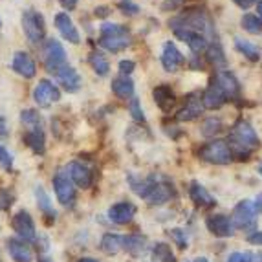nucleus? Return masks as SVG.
Here are the masks:
<instances>
[{
    "label": "nucleus",
    "instance_id": "nucleus-44",
    "mask_svg": "<svg viewBox=\"0 0 262 262\" xmlns=\"http://www.w3.org/2000/svg\"><path fill=\"white\" fill-rule=\"evenodd\" d=\"M246 238H248V242H251V244L262 246V231H258V233H251V235L246 236Z\"/></svg>",
    "mask_w": 262,
    "mask_h": 262
},
{
    "label": "nucleus",
    "instance_id": "nucleus-45",
    "mask_svg": "<svg viewBox=\"0 0 262 262\" xmlns=\"http://www.w3.org/2000/svg\"><path fill=\"white\" fill-rule=\"evenodd\" d=\"M163 2H165V4H163V9H174V8H180L185 0H163Z\"/></svg>",
    "mask_w": 262,
    "mask_h": 262
},
{
    "label": "nucleus",
    "instance_id": "nucleus-26",
    "mask_svg": "<svg viewBox=\"0 0 262 262\" xmlns=\"http://www.w3.org/2000/svg\"><path fill=\"white\" fill-rule=\"evenodd\" d=\"M99 246L106 255H116V253H119L121 249H125V236L118 235V233H106V235H103V238H101Z\"/></svg>",
    "mask_w": 262,
    "mask_h": 262
},
{
    "label": "nucleus",
    "instance_id": "nucleus-4",
    "mask_svg": "<svg viewBox=\"0 0 262 262\" xmlns=\"http://www.w3.org/2000/svg\"><path fill=\"white\" fill-rule=\"evenodd\" d=\"M99 46L110 53H118L130 46V31L121 24H103L99 35Z\"/></svg>",
    "mask_w": 262,
    "mask_h": 262
},
{
    "label": "nucleus",
    "instance_id": "nucleus-6",
    "mask_svg": "<svg viewBox=\"0 0 262 262\" xmlns=\"http://www.w3.org/2000/svg\"><path fill=\"white\" fill-rule=\"evenodd\" d=\"M257 206L251 200H241L233 209V224L242 231H253L257 227Z\"/></svg>",
    "mask_w": 262,
    "mask_h": 262
},
{
    "label": "nucleus",
    "instance_id": "nucleus-55",
    "mask_svg": "<svg viewBox=\"0 0 262 262\" xmlns=\"http://www.w3.org/2000/svg\"><path fill=\"white\" fill-rule=\"evenodd\" d=\"M39 262H50V260H48V258H44V257H40V258H39Z\"/></svg>",
    "mask_w": 262,
    "mask_h": 262
},
{
    "label": "nucleus",
    "instance_id": "nucleus-28",
    "mask_svg": "<svg viewBox=\"0 0 262 262\" xmlns=\"http://www.w3.org/2000/svg\"><path fill=\"white\" fill-rule=\"evenodd\" d=\"M24 141H26V145L35 154H42L44 147H46V134H44V128L42 127L31 128L26 134V138H24Z\"/></svg>",
    "mask_w": 262,
    "mask_h": 262
},
{
    "label": "nucleus",
    "instance_id": "nucleus-35",
    "mask_svg": "<svg viewBox=\"0 0 262 262\" xmlns=\"http://www.w3.org/2000/svg\"><path fill=\"white\" fill-rule=\"evenodd\" d=\"M20 119H22V123L26 125L28 128H39V127H42V119H40V114L37 112V110H33V108H28V110H24V112L20 114Z\"/></svg>",
    "mask_w": 262,
    "mask_h": 262
},
{
    "label": "nucleus",
    "instance_id": "nucleus-52",
    "mask_svg": "<svg viewBox=\"0 0 262 262\" xmlns=\"http://www.w3.org/2000/svg\"><path fill=\"white\" fill-rule=\"evenodd\" d=\"M257 15L258 17H262V0L257 4Z\"/></svg>",
    "mask_w": 262,
    "mask_h": 262
},
{
    "label": "nucleus",
    "instance_id": "nucleus-21",
    "mask_svg": "<svg viewBox=\"0 0 262 262\" xmlns=\"http://www.w3.org/2000/svg\"><path fill=\"white\" fill-rule=\"evenodd\" d=\"M213 77H214V81L224 88V92L227 94L229 101H235L236 97L241 96V84H238V81H236V77L231 74V72H220L219 70Z\"/></svg>",
    "mask_w": 262,
    "mask_h": 262
},
{
    "label": "nucleus",
    "instance_id": "nucleus-27",
    "mask_svg": "<svg viewBox=\"0 0 262 262\" xmlns=\"http://www.w3.org/2000/svg\"><path fill=\"white\" fill-rule=\"evenodd\" d=\"M35 196H37V204H39V209L40 213L46 216V224L48 226H52L53 220H55V209H53L52 202H50L48 194H46V191H44L40 185H37L35 189Z\"/></svg>",
    "mask_w": 262,
    "mask_h": 262
},
{
    "label": "nucleus",
    "instance_id": "nucleus-36",
    "mask_svg": "<svg viewBox=\"0 0 262 262\" xmlns=\"http://www.w3.org/2000/svg\"><path fill=\"white\" fill-rule=\"evenodd\" d=\"M128 112H130V118L136 123H143L145 121V114L141 110V105L138 99H130V105H128Z\"/></svg>",
    "mask_w": 262,
    "mask_h": 262
},
{
    "label": "nucleus",
    "instance_id": "nucleus-34",
    "mask_svg": "<svg viewBox=\"0 0 262 262\" xmlns=\"http://www.w3.org/2000/svg\"><path fill=\"white\" fill-rule=\"evenodd\" d=\"M242 28H244L248 33H253V35H258L262 33V18L258 15H253V13H246L241 20Z\"/></svg>",
    "mask_w": 262,
    "mask_h": 262
},
{
    "label": "nucleus",
    "instance_id": "nucleus-3",
    "mask_svg": "<svg viewBox=\"0 0 262 262\" xmlns=\"http://www.w3.org/2000/svg\"><path fill=\"white\" fill-rule=\"evenodd\" d=\"M227 143L231 147L235 160H242V162L248 160V158L260 147V140H258L253 125H251L248 119H241V121L233 127Z\"/></svg>",
    "mask_w": 262,
    "mask_h": 262
},
{
    "label": "nucleus",
    "instance_id": "nucleus-33",
    "mask_svg": "<svg viewBox=\"0 0 262 262\" xmlns=\"http://www.w3.org/2000/svg\"><path fill=\"white\" fill-rule=\"evenodd\" d=\"M147 246V238L141 235H128L125 236V249L132 255H141Z\"/></svg>",
    "mask_w": 262,
    "mask_h": 262
},
{
    "label": "nucleus",
    "instance_id": "nucleus-15",
    "mask_svg": "<svg viewBox=\"0 0 262 262\" xmlns=\"http://www.w3.org/2000/svg\"><path fill=\"white\" fill-rule=\"evenodd\" d=\"M204 110H206L204 101H202L196 94H192V96L185 101V105L178 110L176 119H178V121H192V119L202 118V116H204Z\"/></svg>",
    "mask_w": 262,
    "mask_h": 262
},
{
    "label": "nucleus",
    "instance_id": "nucleus-42",
    "mask_svg": "<svg viewBox=\"0 0 262 262\" xmlns=\"http://www.w3.org/2000/svg\"><path fill=\"white\" fill-rule=\"evenodd\" d=\"M253 255L251 253H231L229 255V258H227V262H253Z\"/></svg>",
    "mask_w": 262,
    "mask_h": 262
},
{
    "label": "nucleus",
    "instance_id": "nucleus-19",
    "mask_svg": "<svg viewBox=\"0 0 262 262\" xmlns=\"http://www.w3.org/2000/svg\"><path fill=\"white\" fill-rule=\"evenodd\" d=\"M138 207L130 202H118L108 209V219L114 224H128L136 216Z\"/></svg>",
    "mask_w": 262,
    "mask_h": 262
},
{
    "label": "nucleus",
    "instance_id": "nucleus-57",
    "mask_svg": "<svg viewBox=\"0 0 262 262\" xmlns=\"http://www.w3.org/2000/svg\"><path fill=\"white\" fill-rule=\"evenodd\" d=\"M0 26H2V22H0Z\"/></svg>",
    "mask_w": 262,
    "mask_h": 262
},
{
    "label": "nucleus",
    "instance_id": "nucleus-31",
    "mask_svg": "<svg viewBox=\"0 0 262 262\" xmlns=\"http://www.w3.org/2000/svg\"><path fill=\"white\" fill-rule=\"evenodd\" d=\"M152 262H176L174 251L165 242H158L152 248Z\"/></svg>",
    "mask_w": 262,
    "mask_h": 262
},
{
    "label": "nucleus",
    "instance_id": "nucleus-20",
    "mask_svg": "<svg viewBox=\"0 0 262 262\" xmlns=\"http://www.w3.org/2000/svg\"><path fill=\"white\" fill-rule=\"evenodd\" d=\"M11 68L17 72L18 75L26 79H31L33 75L37 74V66H35V61L31 59L28 53L24 52H17L13 55V61H11Z\"/></svg>",
    "mask_w": 262,
    "mask_h": 262
},
{
    "label": "nucleus",
    "instance_id": "nucleus-43",
    "mask_svg": "<svg viewBox=\"0 0 262 262\" xmlns=\"http://www.w3.org/2000/svg\"><path fill=\"white\" fill-rule=\"evenodd\" d=\"M170 235H172V238H174V242L180 246V248L182 249L187 248V238H185V233L182 231V229H172Z\"/></svg>",
    "mask_w": 262,
    "mask_h": 262
},
{
    "label": "nucleus",
    "instance_id": "nucleus-29",
    "mask_svg": "<svg viewBox=\"0 0 262 262\" xmlns=\"http://www.w3.org/2000/svg\"><path fill=\"white\" fill-rule=\"evenodd\" d=\"M206 57L207 61L211 62V64L219 66V68H222V66H226V53H224V48L222 44H220L219 39H213L209 40V44H207V50H206Z\"/></svg>",
    "mask_w": 262,
    "mask_h": 262
},
{
    "label": "nucleus",
    "instance_id": "nucleus-1",
    "mask_svg": "<svg viewBox=\"0 0 262 262\" xmlns=\"http://www.w3.org/2000/svg\"><path fill=\"white\" fill-rule=\"evenodd\" d=\"M169 28L172 30L176 37L180 40H184L187 42L192 35H196V33H202V35H206L207 39H216L214 35V24L211 20L209 13H207L206 9L200 8V6H192V8L185 9L182 11L180 15H176L174 18H170L169 20Z\"/></svg>",
    "mask_w": 262,
    "mask_h": 262
},
{
    "label": "nucleus",
    "instance_id": "nucleus-47",
    "mask_svg": "<svg viewBox=\"0 0 262 262\" xmlns=\"http://www.w3.org/2000/svg\"><path fill=\"white\" fill-rule=\"evenodd\" d=\"M233 2H235V4L238 6V8H242V9H248L249 6L253 4L255 0H233Z\"/></svg>",
    "mask_w": 262,
    "mask_h": 262
},
{
    "label": "nucleus",
    "instance_id": "nucleus-56",
    "mask_svg": "<svg viewBox=\"0 0 262 262\" xmlns=\"http://www.w3.org/2000/svg\"><path fill=\"white\" fill-rule=\"evenodd\" d=\"M258 172H260V174H262V165H260V167H258Z\"/></svg>",
    "mask_w": 262,
    "mask_h": 262
},
{
    "label": "nucleus",
    "instance_id": "nucleus-51",
    "mask_svg": "<svg viewBox=\"0 0 262 262\" xmlns=\"http://www.w3.org/2000/svg\"><path fill=\"white\" fill-rule=\"evenodd\" d=\"M77 262H99V260H96V258H90V257H83V258H79Z\"/></svg>",
    "mask_w": 262,
    "mask_h": 262
},
{
    "label": "nucleus",
    "instance_id": "nucleus-54",
    "mask_svg": "<svg viewBox=\"0 0 262 262\" xmlns=\"http://www.w3.org/2000/svg\"><path fill=\"white\" fill-rule=\"evenodd\" d=\"M194 262H209V260H207L206 257H198V258H196V260H194Z\"/></svg>",
    "mask_w": 262,
    "mask_h": 262
},
{
    "label": "nucleus",
    "instance_id": "nucleus-17",
    "mask_svg": "<svg viewBox=\"0 0 262 262\" xmlns=\"http://www.w3.org/2000/svg\"><path fill=\"white\" fill-rule=\"evenodd\" d=\"M189 196H191L192 204L200 207V209H211V207L216 206V200L213 198V194L204 185L198 184V182H192L189 185Z\"/></svg>",
    "mask_w": 262,
    "mask_h": 262
},
{
    "label": "nucleus",
    "instance_id": "nucleus-2",
    "mask_svg": "<svg viewBox=\"0 0 262 262\" xmlns=\"http://www.w3.org/2000/svg\"><path fill=\"white\" fill-rule=\"evenodd\" d=\"M128 185L136 191V194L143 198L150 206H162L176 196L174 185L167 180H136L134 176H128Z\"/></svg>",
    "mask_w": 262,
    "mask_h": 262
},
{
    "label": "nucleus",
    "instance_id": "nucleus-11",
    "mask_svg": "<svg viewBox=\"0 0 262 262\" xmlns=\"http://www.w3.org/2000/svg\"><path fill=\"white\" fill-rule=\"evenodd\" d=\"M202 101H204V106H206V108L219 110L229 101V97L224 92V88L214 81V77H211L209 84H207V88L204 90V94H202Z\"/></svg>",
    "mask_w": 262,
    "mask_h": 262
},
{
    "label": "nucleus",
    "instance_id": "nucleus-38",
    "mask_svg": "<svg viewBox=\"0 0 262 262\" xmlns=\"http://www.w3.org/2000/svg\"><path fill=\"white\" fill-rule=\"evenodd\" d=\"M118 6H119V9H121L123 13L128 15V17H132V15H138L141 11L140 6L136 4V2H130V0H121Z\"/></svg>",
    "mask_w": 262,
    "mask_h": 262
},
{
    "label": "nucleus",
    "instance_id": "nucleus-50",
    "mask_svg": "<svg viewBox=\"0 0 262 262\" xmlns=\"http://www.w3.org/2000/svg\"><path fill=\"white\" fill-rule=\"evenodd\" d=\"M255 206H257L258 213H262V194H258L257 200H255Z\"/></svg>",
    "mask_w": 262,
    "mask_h": 262
},
{
    "label": "nucleus",
    "instance_id": "nucleus-32",
    "mask_svg": "<svg viewBox=\"0 0 262 262\" xmlns=\"http://www.w3.org/2000/svg\"><path fill=\"white\" fill-rule=\"evenodd\" d=\"M88 62H90V66L94 68V72H96L97 75H106L110 72V64L108 61H106V57L103 55L101 52H92L90 55H88Z\"/></svg>",
    "mask_w": 262,
    "mask_h": 262
},
{
    "label": "nucleus",
    "instance_id": "nucleus-14",
    "mask_svg": "<svg viewBox=\"0 0 262 262\" xmlns=\"http://www.w3.org/2000/svg\"><path fill=\"white\" fill-rule=\"evenodd\" d=\"M185 62L184 55L178 48L174 46V42H165L163 44V52H162V66L165 68V72L169 74H174L182 68V64Z\"/></svg>",
    "mask_w": 262,
    "mask_h": 262
},
{
    "label": "nucleus",
    "instance_id": "nucleus-39",
    "mask_svg": "<svg viewBox=\"0 0 262 262\" xmlns=\"http://www.w3.org/2000/svg\"><path fill=\"white\" fill-rule=\"evenodd\" d=\"M0 167H2L4 170H8V172L13 169V158H11V154L8 152V149L2 147V145H0Z\"/></svg>",
    "mask_w": 262,
    "mask_h": 262
},
{
    "label": "nucleus",
    "instance_id": "nucleus-40",
    "mask_svg": "<svg viewBox=\"0 0 262 262\" xmlns=\"http://www.w3.org/2000/svg\"><path fill=\"white\" fill-rule=\"evenodd\" d=\"M15 202V196L9 191H0V211H6L11 207Z\"/></svg>",
    "mask_w": 262,
    "mask_h": 262
},
{
    "label": "nucleus",
    "instance_id": "nucleus-46",
    "mask_svg": "<svg viewBox=\"0 0 262 262\" xmlns=\"http://www.w3.org/2000/svg\"><path fill=\"white\" fill-rule=\"evenodd\" d=\"M59 4L64 9H75L77 8V0H59Z\"/></svg>",
    "mask_w": 262,
    "mask_h": 262
},
{
    "label": "nucleus",
    "instance_id": "nucleus-16",
    "mask_svg": "<svg viewBox=\"0 0 262 262\" xmlns=\"http://www.w3.org/2000/svg\"><path fill=\"white\" fill-rule=\"evenodd\" d=\"M53 75H55L57 83L61 84V88H64L66 92H77L81 88V77L70 64H64L62 68H59Z\"/></svg>",
    "mask_w": 262,
    "mask_h": 262
},
{
    "label": "nucleus",
    "instance_id": "nucleus-18",
    "mask_svg": "<svg viewBox=\"0 0 262 262\" xmlns=\"http://www.w3.org/2000/svg\"><path fill=\"white\" fill-rule=\"evenodd\" d=\"M68 174L74 180V184L79 185L81 189H88L94 182V174L92 170H90V167L81 162H72L68 165Z\"/></svg>",
    "mask_w": 262,
    "mask_h": 262
},
{
    "label": "nucleus",
    "instance_id": "nucleus-22",
    "mask_svg": "<svg viewBox=\"0 0 262 262\" xmlns=\"http://www.w3.org/2000/svg\"><path fill=\"white\" fill-rule=\"evenodd\" d=\"M55 28L59 30V33H61L62 37H64L68 42H74V44H79V40H81V37H79V31L77 28L74 26V22H72V18L68 17L66 13H57L55 15Z\"/></svg>",
    "mask_w": 262,
    "mask_h": 262
},
{
    "label": "nucleus",
    "instance_id": "nucleus-23",
    "mask_svg": "<svg viewBox=\"0 0 262 262\" xmlns=\"http://www.w3.org/2000/svg\"><path fill=\"white\" fill-rule=\"evenodd\" d=\"M152 97L156 101V105L160 106V110H163V112H170V110L174 108L176 96H174V90L169 84H160V86L154 88Z\"/></svg>",
    "mask_w": 262,
    "mask_h": 262
},
{
    "label": "nucleus",
    "instance_id": "nucleus-37",
    "mask_svg": "<svg viewBox=\"0 0 262 262\" xmlns=\"http://www.w3.org/2000/svg\"><path fill=\"white\" fill-rule=\"evenodd\" d=\"M220 128H222V125H220L219 119L209 118V119H206L204 127H202V134L204 136H214V134H219Z\"/></svg>",
    "mask_w": 262,
    "mask_h": 262
},
{
    "label": "nucleus",
    "instance_id": "nucleus-7",
    "mask_svg": "<svg viewBox=\"0 0 262 262\" xmlns=\"http://www.w3.org/2000/svg\"><path fill=\"white\" fill-rule=\"evenodd\" d=\"M42 59H44V66L48 68V72L55 74L59 68H62L66 62V52L62 48V44L55 39H50L48 44L44 46L42 50Z\"/></svg>",
    "mask_w": 262,
    "mask_h": 262
},
{
    "label": "nucleus",
    "instance_id": "nucleus-10",
    "mask_svg": "<svg viewBox=\"0 0 262 262\" xmlns=\"http://www.w3.org/2000/svg\"><path fill=\"white\" fill-rule=\"evenodd\" d=\"M11 227L15 229L18 236L22 241L28 242H35L37 241V231H35V224H33V219L28 211H18L17 214L11 220Z\"/></svg>",
    "mask_w": 262,
    "mask_h": 262
},
{
    "label": "nucleus",
    "instance_id": "nucleus-58",
    "mask_svg": "<svg viewBox=\"0 0 262 262\" xmlns=\"http://www.w3.org/2000/svg\"><path fill=\"white\" fill-rule=\"evenodd\" d=\"M253 262H255V260H253Z\"/></svg>",
    "mask_w": 262,
    "mask_h": 262
},
{
    "label": "nucleus",
    "instance_id": "nucleus-53",
    "mask_svg": "<svg viewBox=\"0 0 262 262\" xmlns=\"http://www.w3.org/2000/svg\"><path fill=\"white\" fill-rule=\"evenodd\" d=\"M253 258H255V262H262V253H258V255H253Z\"/></svg>",
    "mask_w": 262,
    "mask_h": 262
},
{
    "label": "nucleus",
    "instance_id": "nucleus-24",
    "mask_svg": "<svg viewBox=\"0 0 262 262\" xmlns=\"http://www.w3.org/2000/svg\"><path fill=\"white\" fill-rule=\"evenodd\" d=\"M8 251L9 257L13 258L15 262L33 260V255H31V249L28 248V244H24L22 241H17V238H9L8 241Z\"/></svg>",
    "mask_w": 262,
    "mask_h": 262
},
{
    "label": "nucleus",
    "instance_id": "nucleus-48",
    "mask_svg": "<svg viewBox=\"0 0 262 262\" xmlns=\"http://www.w3.org/2000/svg\"><path fill=\"white\" fill-rule=\"evenodd\" d=\"M0 136H8V125L4 118H0Z\"/></svg>",
    "mask_w": 262,
    "mask_h": 262
},
{
    "label": "nucleus",
    "instance_id": "nucleus-25",
    "mask_svg": "<svg viewBox=\"0 0 262 262\" xmlns=\"http://www.w3.org/2000/svg\"><path fill=\"white\" fill-rule=\"evenodd\" d=\"M112 92L119 99H132V96H134V81L121 74L112 81Z\"/></svg>",
    "mask_w": 262,
    "mask_h": 262
},
{
    "label": "nucleus",
    "instance_id": "nucleus-5",
    "mask_svg": "<svg viewBox=\"0 0 262 262\" xmlns=\"http://www.w3.org/2000/svg\"><path fill=\"white\" fill-rule=\"evenodd\" d=\"M198 156H200V160H204L206 163H211V165H227V163H231L235 160L231 147L224 140H213L209 143H206L200 149Z\"/></svg>",
    "mask_w": 262,
    "mask_h": 262
},
{
    "label": "nucleus",
    "instance_id": "nucleus-8",
    "mask_svg": "<svg viewBox=\"0 0 262 262\" xmlns=\"http://www.w3.org/2000/svg\"><path fill=\"white\" fill-rule=\"evenodd\" d=\"M22 28L24 33L31 42H40L46 35V24H44V17L37 11H26L22 17Z\"/></svg>",
    "mask_w": 262,
    "mask_h": 262
},
{
    "label": "nucleus",
    "instance_id": "nucleus-13",
    "mask_svg": "<svg viewBox=\"0 0 262 262\" xmlns=\"http://www.w3.org/2000/svg\"><path fill=\"white\" fill-rule=\"evenodd\" d=\"M206 226L214 236L219 238H227V236L233 235V229H235V224H233V219L226 216V214H211L207 216Z\"/></svg>",
    "mask_w": 262,
    "mask_h": 262
},
{
    "label": "nucleus",
    "instance_id": "nucleus-12",
    "mask_svg": "<svg viewBox=\"0 0 262 262\" xmlns=\"http://www.w3.org/2000/svg\"><path fill=\"white\" fill-rule=\"evenodd\" d=\"M53 191H55V196L59 200V204L62 206H70L75 198V187H74V180H70V176L64 174V172H59L53 178Z\"/></svg>",
    "mask_w": 262,
    "mask_h": 262
},
{
    "label": "nucleus",
    "instance_id": "nucleus-9",
    "mask_svg": "<svg viewBox=\"0 0 262 262\" xmlns=\"http://www.w3.org/2000/svg\"><path fill=\"white\" fill-rule=\"evenodd\" d=\"M33 99H35V103L39 106L48 108V106H52L53 103H57V101L61 99V92H59V88L52 81L42 79V81L37 83L35 90H33Z\"/></svg>",
    "mask_w": 262,
    "mask_h": 262
},
{
    "label": "nucleus",
    "instance_id": "nucleus-49",
    "mask_svg": "<svg viewBox=\"0 0 262 262\" xmlns=\"http://www.w3.org/2000/svg\"><path fill=\"white\" fill-rule=\"evenodd\" d=\"M108 13H110L108 8H97L96 9V15H97V17H106Z\"/></svg>",
    "mask_w": 262,
    "mask_h": 262
},
{
    "label": "nucleus",
    "instance_id": "nucleus-41",
    "mask_svg": "<svg viewBox=\"0 0 262 262\" xmlns=\"http://www.w3.org/2000/svg\"><path fill=\"white\" fill-rule=\"evenodd\" d=\"M134 70H136L134 61H130V59H123V61H119V72H121L123 75H130Z\"/></svg>",
    "mask_w": 262,
    "mask_h": 262
},
{
    "label": "nucleus",
    "instance_id": "nucleus-30",
    "mask_svg": "<svg viewBox=\"0 0 262 262\" xmlns=\"http://www.w3.org/2000/svg\"><path fill=\"white\" fill-rule=\"evenodd\" d=\"M235 48H236V52L242 53V55H244L248 61H251V62H258V61H260L262 53H260V50H258L253 42H248L246 39L236 37V39H235Z\"/></svg>",
    "mask_w": 262,
    "mask_h": 262
}]
</instances>
